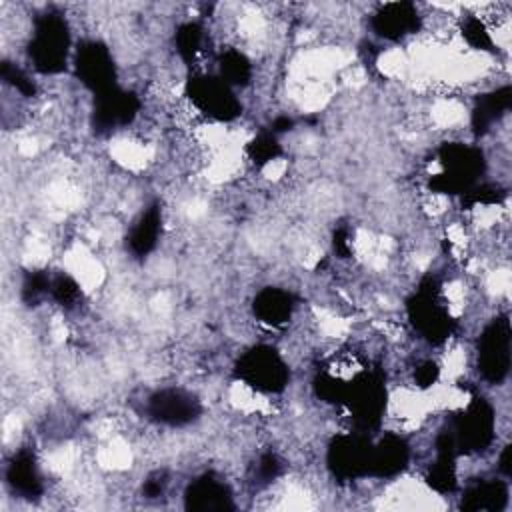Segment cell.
<instances>
[{
	"instance_id": "cell-1",
	"label": "cell",
	"mask_w": 512,
	"mask_h": 512,
	"mask_svg": "<svg viewBox=\"0 0 512 512\" xmlns=\"http://www.w3.org/2000/svg\"><path fill=\"white\" fill-rule=\"evenodd\" d=\"M70 32L60 14H42L34 22L30 40V60L42 74H56L66 68Z\"/></svg>"
},
{
	"instance_id": "cell-2",
	"label": "cell",
	"mask_w": 512,
	"mask_h": 512,
	"mask_svg": "<svg viewBox=\"0 0 512 512\" xmlns=\"http://www.w3.org/2000/svg\"><path fill=\"white\" fill-rule=\"evenodd\" d=\"M438 158L442 172L430 180V188L442 194L468 192L484 172V156L474 146L446 144Z\"/></svg>"
},
{
	"instance_id": "cell-3",
	"label": "cell",
	"mask_w": 512,
	"mask_h": 512,
	"mask_svg": "<svg viewBox=\"0 0 512 512\" xmlns=\"http://www.w3.org/2000/svg\"><path fill=\"white\" fill-rule=\"evenodd\" d=\"M408 318L430 342H444L454 330V320L442 304L432 280H424L418 292L408 300Z\"/></svg>"
},
{
	"instance_id": "cell-4",
	"label": "cell",
	"mask_w": 512,
	"mask_h": 512,
	"mask_svg": "<svg viewBox=\"0 0 512 512\" xmlns=\"http://www.w3.org/2000/svg\"><path fill=\"white\" fill-rule=\"evenodd\" d=\"M236 376L258 392H280L288 384V366L274 348L256 346L240 356Z\"/></svg>"
},
{
	"instance_id": "cell-5",
	"label": "cell",
	"mask_w": 512,
	"mask_h": 512,
	"mask_svg": "<svg viewBox=\"0 0 512 512\" xmlns=\"http://www.w3.org/2000/svg\"><path fill=\"white\" fill-rule=\"evenodd\" d=\"M186 96L192 106L212 120H234L240 114V102L220 76H194L186 84Z\"/></svg>"
},
{
	"instance_id": "cell-6",
	"label": "cell",
	"mask_w": 512,
	"mask_h": 512,
	"mask_svg": "<svg viewBox=\"0 0 512 512\" xmlns=\"http://www.w3.org/2000/svg\"><path fill=\"white\" fill-rule=\"evenodd\" d=\"M494 410L484 398H474L456 418L452 440L456 452H482L494 438Z\"/></svg>"
},
{
	"instance_id": "cell-7",
	"label": "cell",
	"mask_w": 512,
	"mask_h": 512,
	"mask_svg": "<svg viewBox=\"0 0 512 512\" xmlns=\"http://www.w3.org/2000/svg\"><path fill=\"white\" fill-rule=\"evenodd\" d=\"M478 370L484 380L496 384L510 370V322L506 316L494 318L478 340Z\"/></svg>"
},
{
	"instance_id": "cell-8",
	"label": "cell",
	"mask_w": 512,
	"mask_h": 512,
	"mask_svg": "<svg viewBox=\"0 0 512 512\" xmlns=\"http://www.w3.org/2000/svg\"><path fill=\"white\" fill-rule=\"evenodd\" d=\"M352 412V418L360 430L374 428L386 406V390L378 374L364 372L358 374L350 384H346L344 400Z\"/></svg>"
},
{
	"instance_id": "cell-9",
	"label": "cell",
	"mask_w": 512,
	"mask_h": 512,
	"mask_svg": "<svg viewBox=\"0 0 512 512\" xmlns=\"http://www.w3.org/2000/svg\"><path fill=\"white\" fill-rule=\"evenodd\" d=\"M370 452L372 442L356 434H344L332 440L328 448V466L340 480H352L370 474Z\"/></svg>"
},
{
	"instance_id": "cell-10",
	"label": "cell",
	"mask_w": 512,
	"mask_h": 512,
	"mask_svg": "<svg viewBox=\"0 0 512 512\" xmlns=\"http://www.w3.org/2000/svg\"><path fill=\"white\" fill-rule=\"evenodd\" d=\"M74 68L80 82L90 90H94L96 94H102L116 86L114 60L110 50L102 42H96V40L84 42L76 52Z\"/></svg>"
},
{
	"instance_id": "cell-11",
	"label": "cell",
	"mask_w": 512,
	"mask_h": 512,
	"mask_svg": "<svg viewBox=\"0 0 512 512\" xmlns=\"http://www.w3.org/2000/svg\"><path fill=\"white\" fill-rule=\"evenodd\" d=\"M200 402L186 390L164 388L150 396L148 414L168 426H184L194 422L200 416Z\"/></svg>"
},
{
	"instance_id": "cell-12",
	"label": "cell",
	"mask_w": 512,
	"mask_h": 512,
	"mask_svg": "<svg viewBox=\"0 0 512 512\" xmlns=\"http://www.w3.org/2000/svg\"><path fill=\"white\" fill-rule=\"evenodd\" d=\"M138 108H140V102L132 92H126L114 86L102 94H96L94 124L98 130L126 126L134 120Z\"/></svg>"
},
{
	"instance_id": "cell-13",
	"label": "cell",
	"mask_w": 512,
	"mask_h": 512,
	"mask_svg": "<svg viewBox=\"0 0 512 512\" xmlns=\"http://www.w3.org/2000/svg\"><path fill=\"white\" fill-rule=\"evenodd\" d=\"M420 26V16L416 8L408 2H390L384 4L374 16H372V28L378 36L386 40H400L412 32H416Z\"/></svg>"
},
{
	"instance_id": "cell-14",
	"label": "cell",
	"mask_w": 512,
	"mask_h": 512,
	"mask_svg": "<svg viewBox=\"0 0 512 512\" xmlns=\"http://www.w3.org/2000/svg\"><path fill=\"white\" fill-rule=\"evenodd\" d=\"M184 506L196 512H224L232 510V494L228 486L212 476H202L194 480L184 496Z\"/></svg>"
},
{
	"instance_id": "cell-15",
	"label": "cell",
	"mask_w": 512,
	"mask_h": 512,
	"mask_svg": "<svg viewBox=\"0 0 512 512\" xmlns=\"http://www.w3.org/2000/svg\"><path fill=\"white\" fill-rule=\"evenodd\" d=\"M408 444L404 438L396 434L382 436L376 444H372L370 452V474L374 476H394L408 464Z\"/></svg>"
},
{
	"instance_id": "cell-16",
	"label": "cell",
	"mask_w": 512,
	"mask_h": 512,
	"mask_svg": "<svg viewBox=\"0 0 512 512\" xmlns=\"http://www.w3.org/2000/svg\"><path fill=\"white\" fill-rule=\"evenodd\" d=\"M436 448H438V456L434 460V464L428 470V484L436 490V492H452L456 488V446L452 440L450 432H444L438 436L436 440Z\"/></svg>"
},
{
	"instance_id": "cell-17",
	"label": "cell",
	"mask_w": 512,
	"mask_h": 512,
	"mask_svg": "<svg viewBox=\"0 0 512 512\" xmlns=\"http://www.w3.org/2000/svg\"><path fill=\"white\" fill-rule=\"evenodd\" d=\"M508 502V486L500 480H484L466 488L460 508L466 512H498Z\"/></svg>"
},
{
	"instance_id": "cell-18",
	"label": "cell",
	"mask_w": 512,
	"mask_h": 512,
	"mask_svg": "<svg viewBox=\"0 0 512 512\" xmlns=\"http://www.w3.org/2000/svg\"><path fill=\"white\" fill-rule=\"evenodd\" d=\"M252 310L260 322L268 326H282L294 312V298L280 288H264L256 294Z\"/></svg>"
},
{
	"instance_id": "cell-19",
	"label": "cell",
	"mask_w": 512,
	"mask_h": 512,
	"mask_svg": "<svg viewBox=\"0 0 512 512\" xmlns=\"http://www.w3.org/2000/svg\"><path fill=\"white\" fill-rule=\"evenodd\" d=\"M6 480L12 490L24 498H36L42 494V478L34 454L28 450H22L12 458L6 470Z\"/></svg>"
},
{
	"instance_id": "cell-20",
	"label": "cell",
	"mask_w": 512,
	"mask_h": 512,
	"mask_svg": "<svg viewBox=\"0 0 512 512\" xmlns=\"http://www.w3.org/2000/svg\"><path fill=\"white\" fill-rule=\"evenodd\" d=\"M512 106V90L510 86L498 88L496 92H490L482 96L472 112V126L478 134H484L490 130V126L502 118V114Z\"/></svg>"
},
{
	"instance_id": "cell-21",
	"label": "cell",
	"mask_w": 512,
	"mask_h": 512,
	"mask_svg": "<svg viewBox=\"0 0 512 512\" xmlns=\"http://www.w3.org/2000/svg\"><path fill=\"white\" fill-rule=\"evenodd\" d=\"M160 224H162V216L158 206L148 208L138 218V222L132 226L128 234V248L134 256H146L156 246L160 236Z\"/></svg>"
},
{
	"instance_id": "cell-22",
	"label": "cell",
	"mask_w": 512,
	"mask_h": 512,
	"mask_svg": "<svg viewBox=\"0 0 512 512\" xmlns=\"http://www.w3.org/2000/svg\"><path fill=\"white\" fill-rule=\"evenodd\" d=\"M218 68H220V78L228 86H244L252 76V66L248 58L238 50H226L220 56Z\"/></svg>"
},
{
	"instance_id": "cell-23",
	"label": "cell",
	"mask_w": 512,
	"mask_h": 512,
	"mask_svg": "<svg viewBox=\"0 0 512 512\" xmlns=\"http://www.w3.org/2000/svg\"><path fill=\"white\" fill-rule=\"evenodd\" d=\"M202 46V28L196 22L182 24L176 32V48L184 60H194Z\"/></svg>"
},
{
	"instance_id": "cell-24",
	"label": "cell",
	"mask_w": 512,
	"mask_h": 512,
	"mask_svg": "<svg viewBox=\"0 0 512 512\" xmlns=\"http://www.w3.org/2000/svg\"><path fill=\"white\" fill-rule=\"evenodd\" d=\"M462 36L468 42V46H472L476 50H492V46H494L484 20L478 16H468L462 22Z\"/></svg>"
},
{
	"instance_id": "cell-25",
	"label": "cell",
	"mask_w": 512,
	"mask_h": 512,
	"mask_svg": "<svg viewBox=\"0 0 512 512\" xmlns=\"http://www.w3.org/2000/svg\"><path fill=\"white\" fill-rule=\"evenodd\" d=\"M248 156L254 164L262 166L280 156V144L274 134H260L248 144Z\"/></svg>"
},
{
	"instance_id": "cell-26",
	"label": "cell",
	"mask_w": 512,
	"mask_h": 512,
	"mask_svg": "<svg viewBox=\"0 0 512 512\" xmlns=\"http://www.w3.org/2000/svg\"><path fill=\"white\" fill-rule=\"evenodd\" d=\"M50 294L58 304L72 308L80 300V286L70 276H58L50 282Z\"/></svg>"
},
{
	"instance_id": "cell-27",
	"label": "cell",
	"mask_w": 512,
	"mask_h": 512,
	"mask_svg": "<svg viewBox=\"0 0 512 512\" xmlns=\"http://www.w3.org/2000/svg\"><path fill=\"white\" fill-rule=\"evenodd\" d=\"M2 78H4L8 84H12L20 94H24V96H32V94H34V84H32V80H30L20 68L8 64V62L2 64Z\"/></svg>"
},
{
	"instance_id": "cell-28",
	"label": "cell",
	"mask_w": 512,
	"mask_h": 512,
	"mask_svg": "<svg viewBox=\"0 0 512 512\" xmlns=\"http://www.w3.org/2000/svg\"><path fill=\"white\" fill-rule=\"evenodd\" d=\"M502 190L496 186H480V188H470L466 202L470 204H496L502 198Z\"/></svg>"
},
{
	"instance_id": "cell-29",
	"label": "cell",
	"mask_w": 512,
	"mask_h": 512,
	"mask_svg": "<svg viewBox=\"0 0 512 512\" xmlns=\"http://www.w3.org/2000/svg\"><path fill=\"white\" fill-rule=\"evenodd\" d=\"M50 278L46 274H32L26 282H24V296L28 300H38L40 296L50 292Z\"/></svg>"
},
{
	"instance_id": "cell-30",
	"label": "cell",
	"mask_w": 512,
	"mask_h": 512,
	"mask_svg": "<svg viewBox=\"0 0 512 512\" xmlns=\"http://www.w3.org/2000/svg\"><path fill=\"white\" fill-rule=\"evenodd\" d=\"M438 374H440V368L436 362L428 360V362H422L416 370H414V382L420 386V388H430L436 380H438Z\"/></svg>"
},
{
	"instance_id": "cell-31",
	"label": "cell",
	"mask_w": 512,
	"mask_h": 512,
	"mask_svg": "<svg viewBox=\"0 0 512 512\" xmlns=\"http://www.w3.org/2000/svg\"><path fill=\"white\" fill-rule=\"evenodd\" d=\"M280 472V462L274 454H262L258 460V476L268 482L272 478H276V474Z\"/></svg>"
},
{
	"instance_id": "cell-32",
	"label": "cell",
	"mask_w": 512,
	"mask_h": 512,
	"mask_svg": "<svg viewBox=\"0 0 512 512\" xmlns=\"http://www.w3.org/2000/svg\"><path fill=\"white\" fill-rule=\"evenodd\" d=\"M164 484H166V480H164L160 474H156V476H152V478L146 480V484H144V494H146L148 498H156V496L162 494Z\"/></svg>"
},
{
	"instance_id": "cell-33",
	"label": "cell",
	"mask_w": 512,
	"mask_h": 512,
	"mask_svg": "<svg viewBox=\"0 0 512 512\" xmlns=\"http://www.w3.org/2000/svg\"><path fill=\"white\" fill-rule=\"evenodd\" d=\"M334 250L340 254V256H348L350 252V242H348V232L346 230H338L334 234Z\"/></svg>"
},
{
	"instance_id": "cell-34",
	"label": "cell",
	"mask_w": 512,
	"mask_h": 512,
	"mask_svg": "<svg viewBox=\"0 0 512 512\" xmlns=\"http://www.w3.org/2000/svg\"><path fill=\"white\" fill-rule=\"evenodd\" d=\"M500 470L510 476L512 474V446H506L504 452L500 454Z\"/></svg>"
},
{
	"instance_id": "cell-35",
	"label": "cell",
	"mask_w": 512,
	"mask_h": 512,
	"mask_svg": "<svg viewBox=\"0 0 512 512\" xmlns=\"http://www.w3.org/2000/svg\"><path fill=\"white\" fill-rule=\"evenodd\" d=\"M290 126H292V120H288V118H278L276 122H274V132H282V130H290Z\"/></svg>"
}]
</instances>
